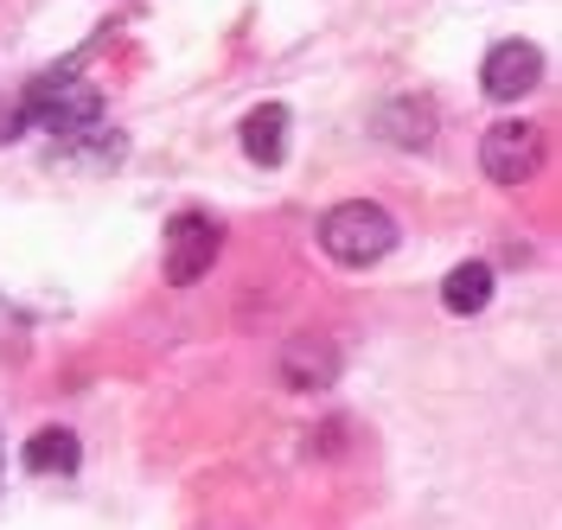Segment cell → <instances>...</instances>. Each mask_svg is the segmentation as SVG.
<instances>
[{"mask_svg":"<svg viewBox=\"0 0 562 530\" xmlns=\"http://www.w3.org/2000/svg\"><path fill=\"white\" fill-rule=\"evenodd\" d=\"M396 244H403V230L378 199H346V205H333L319 217V249L339 269H378Z\"/></svg>","mask_w":562,"mask_h":530,"instance_id":"cell-2","label":"cell"},{"mask_svg":"<svg viewBox=\"0 0 562 530\" xmlns=\"http://www.w3.org/2000/svg\"><path fill=\"white\" fill-rule=\"evenodd\" d=\"M237 142H244L249 167H281V160H288V109L256 103L244 122H237Z\"/></svg>","mask_w":562,"mask_h":530,"instance_id":"cell-9","label":"cell"},{"mask_svg":"<svg viewBox=\"0 0 562 530\" xmlns=\"http://www.w3.org/2000/svg\"><path fill=\"white\" fill-rule=\"evenodd\" d=\"M0 466H7V441H0Z\"/></svg>","mask_w":562,"mask_h":530,"instance_id":"cell-12","label":"cell"},{"mask_svg":"<svg viewBox=\"0 0 562 530\" xmlns=\"http://www.w3.org/2000/svg\"><path fill=\"white\" fill-rule=\"evenodd\" d=\"M492 287H498V275H492V262H454L448 275H441V307L454 319H473V314H486L492 307Z\"/></svg>","mask_w":562,"mask_h":530,"instance_id":"cell-10","label":"cell"},{"mask_svg":"<svg viewBox=\"0 0 562 530\" xmlns=\"http://www.w3.org/2000/svg\"><path fill=\"white\" fill-rule=\"evenodd\" d=\"M480 167H486L492 185H525L537 167H543V128L537 122H492L486 142H480Z\"/></svg>","mask_w":562,"mask_h":530,"instance_id":"cell-4","label":"cell"},{"mask_svg":"<svg viewBox=\"0 0 562 530\" xmlns=\"http://www.w3.org/2000/svg\"><path fill=\"white\" fill-rule=\"evenodd\" d=\"M103 122V90L77 71H45L20 90V103L0 115V142H20L26 128H45L52 142H77Z\"/></svg>","mask_w":562,"mask_h":530,"instance_id":"cell-1","label":"cell"},{"mask_svg":"<svg viewBox=\"0 0 562 530\" xmlns=\"http://www.w3.org/2000/svg\"><path fill=\"white\" fill-rule=\"evenodd\" d=\"M537 77H543V52L530 38H498L486 52V65H480V90L492 103H518V97L537 90Z\"/></svg>","mask_w":562,"mask_h":530,"instance_id":"cell-6","label":"cell"},{"mask_svg":"<svg viewBox=\"0 0 562 530\" xmlns=\"http://www.w3.org/2000/svg\"><path fill=\"white\" fill-rule=\"evenodd\" d=\"M224 249V224L211 212H173L167 217V249H160V275L167 287H199L217 269Z\"/></svg>","mask_w":562,"mask_h":530,"instance_id":"cell-3","label":"cell"},{"mask_svg":"<svg viewBox=\"0 0 562 530\" xmlns=\"http://www.w3.org/2000/svg\"><path fill=\"white\" fill-rule=\"evenodd\" d=\"M20 466L33 473V480H70L77 466H83V441H77V428H65V422H45L20 448Z\"/></svg>","mask_w":562,"mask_h":530,"instance_id":"cell-8","label":"cell"},{"mask_svg":"<svg viewBox=\"0 0 562 530\" xmlns=\"http://www.w3.org/2000/svg\"><path fill=\"white\" fill-rule=\"evenodd\" d=\"M435 128H441V109H435V97H422V90H403V97H390L378 109V135L390 147H428Z\"/></svg>","mask_w":562,"mask_h":530,"instance_id":"cell-7","label":"cell"},{"mask_svg":"<svg viewBox=\"0 0 562 530\" xmlns=\"http://www.w3.org/2000/svg\"><path fill=\"white\" fill-rule=\"evenodd\" d=\"M339 346L333 339H319V332H294L288 346H281V358H276V377L294 396H319V390H333L339 384Z\"/></svg>","mask_w":562,"mask_h":530,"instance_id":"cell-5","label":"cell"},{"mask_svg":"<svg viewBox=\"0 0 562 530\" xmlns=\"http://www.w3.org/2000/svg\"><path fill=\"white\" fill-rule=\"evenodd\" d=\"M339 441H346V422H326V428L307 435V448H314V454H339Z\"/></svg>","mask_w":562,"mask_h":530,"instance_id":"cell-11","label":"cell"}]
</instances>
